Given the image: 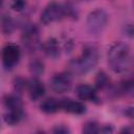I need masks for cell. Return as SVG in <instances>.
Listing matches in <instances>:
<instances>
[{
    "label": "cell",
    "mask_w": 134,
    "mask_h": 134,
    "mask_svg": "<svg viewBox=\"0 0 134 134\" xmlns=\"http://www.w3.org/2000/svg\"><path fill=\"white\" fill-rule=\"evenodd\" d=\"M99 127L95 121H87L84 127H83V132L86 134H93V133H98Z\"/></svg>",
    "instance_id": "17"
},
{
    "label": "cell",
    "mask_w": 134,
    "mask_h": 134,
    "mask_svg": "<svg viewBox=\"0 0 134 134\" xmlns=\"http://www.w3.org/2000/svg\"><path fill=\"white\" fill-rule=\"evenodd\" d=\"M23 117V111H17V110H6L4 114V119L6 124L8 125H16L18 124Z\"/></svg>",
    "instance_id": "14"
},
{
    "label": "cell",
    "mask_w": 134,
    "mask_h": 134,
    "mask_svg": "<svg viewBox=\"0 0 134 134\" xmlns=\"http://www.w3.org/2000/svg\"><path fill=\"white\" fill-rule=\"evenodd\" d=\"M126 115H128L130 118H132L133 117V109L132 108H128V109H126Z\"/></svg>",
    "instance_id": "23"
},
{
    "label": "cell",
    "mask_w": 134,
    "mask_h": 134,
    "mask_svg": "<svg viewBox=\"0 0 134 134\" xmlns=\"http://www.w3.org/2000/svg\"><path fill=\"white\" fill-rule=\"evenodd\" d=\"M66 15V8L65 5L52 1L50 3H48L45 8L43 9L42 14H41V21L43 24L47 25L50 24L52 22H55L60 19H62L64 16Z\"/></svg>",
    "instance_id": "4"
},
{
    "label": "cell",
    "mask_w": 134,
    "mask_h": 134,
    "mask_svg": "<svg viewBox=\"0 0 134 134\" xmlns=\"http://www.w3.org/2000/svg\"><path fill=\"white\" fill-rule=\"evenodd\" d=\"M42 49L45 52V54L49 58L55 59L60 55V44L58 40L54 38H50L46 40L42 44Z\"/></svg>",
    "instance_id": "11"
},
{
    "label": "cell",
    "mask_w": 134,
    "mask_h": 134,
    "mask_svg": "<svg viewBox=\"0 0 134 134\" xmlns=\"http://www.w3.org/2000/svg\"><path fill=\"white\" fill-rule=\"evenodd\" d=\"M51 89L57 93L67 92L71 88V79L68 73H59L52 76L50 81Z\"/></svg>",
    "instance_id": "7"
},
{
    "label": "cell",
    "mask_w": 134,
    "mask_h": 134,
    "mask_svg": "<svg viewBox=\"0 0 134 134\" xmlns=\"http://www.w3.org/2000/svg\"><path fill=\"white\" fill-rule=\"evenodd\" d=\"M52 132L53 133H57V134H67L70 132V130L64 126V125H60V126H57L55 128L52 129Z\"/></svg>",
    "instance_id": "21"
},
{
    "label": "cell",
    "mask_w": 134,
    "mask_h": 134,
    "mask_svg": "<svg viewBox=\"0 0 134 134\" xmlns=\"http://www.w3.org/2000/svg\"><path fill=\"white\" fill-rule=\"evenodd\" d=\"M113 132V128L109 127V126H104L103 128H99L98 133H111Z\"/></svg>",
    "instance_id": "22"
},
{
    "label": "cell",
    "mask_w": 134,
    "mask_h": 134,
    "mask_svg": "<svg viewBox=\"0 0 134 134\" xmlns=\"http://www.w3.org/2000/svg\"><path fill=\"white\" fill-rule=\"evenodd\" d=\"M22 42L28 51H35L40 45L39 29L35 24H28L22 32Z\"/></svg>",
    "instance_id": "5"
},
{
    "label": "cell",
    "mask_w": 134,
    "mask_h": 134,
    "mask_svg": "<svg viewBox=\"0 0 134 134\" xmlns=\"http://www.w3.org/2000/svg\"><path fill=\"white\" fill-rule=\"evenodd\" d=\"M85 1H88V0H85Z\"/></svg>",
    "instance_id": "25"
},
{
    "label": "cell",
    "mask_w": 134,
    "mask_h": 134,
    "mask_svg": "<svg viewBox=\"0 0 134 134\" xmlns=\"http://www.w3.org/2000/svg\"><path fill=\"white\" fill-rule=\"evenodd\" d=\"M29 67H30L31 73L35 74L36 76L40 75V74L43 73V71H44V65H43V63H42L41 61H38V60L32 61V62L30 63Z\"/></svg>",
    "instance_id": "16"
},
{
    "label": "cell",
    "mask_w": 134,
    "mask_h": 134,
    "mask_svg": "<svg viewBox=\"0 0 134 134\" xmlns=\"http://www.w3.org/2000/svg\"><path fill=\"white\" fill-rule=\"evenodd\" d=\"M75 93L77 95V97L81 100H90L93 103H98V96L95 92V89L89 85H80L76 87L75 89Z\"/></svg>",
    "instance_id": "10"
},
{
    "label": "cell",
    "mask_w": 134,
    "mask_h": 134,
    "mask_svg": "<svg viewBox=\"0 0 134 134\" xmlns=\"http://www.w3.org/2000/svg\"><path fill=\"white\" fill-rule=\"evenodd\" d=\"M26 86H27V81H25V80H23L21 77L16 79V81H15V89H16V91L20 92L23 89H25Z\"/></svg>",
    "instance_id": "20"
},
{
    "label": "cell",
    "mask_w": 134,
    "mask_h": 134,
    "mask_svg": "<svg viewBox=\"0 0 134 134\" xmlns=\"http://www.w3.org/2000/svg\"><path fill=\"white\" fill-rule=\"evenodd\" d=\"M21 50L19 45L15 43H8L2 50V63L6 69H10L16 66L20 60Z\"/></svg>",
    "instance_id": "6"
},
{
    "label": "cell",
    "mask_w": 134,
    "mask_h": 134,
    "mask_svg": "<svg viewBox=\"0 0 134 134\" xmlns=\"http://www.w3.org/2000/svg\"><path fill=\"white\" fill-rule=\"evenodd\" d=\"M98 62V51L96 47L92 45H87L84 47L82 54L80 58L72 60L68 63V71L69 75L81 76L90 70H92Z\"/></svg>",
    "instance_id": "2"
},
{
    "label": "cell",
    "mask_w": 134,
    "mask_h": 134,
    "mask_svg": "<svg viewBox=\"0 0 134 134\" xmlns=\"http://www.w3.org/2000/svg\"><path fill=\"white\" fill-rule=\"evenodd\" d=\"M40 109L42 112L47 113V114H51V113H55L57 111H59L60 108V100L50 97V98H46L44 99L41 105H40Z\"/></svg>",
    "instance_id": "13"
},
{
    "label": "cell",
    "mask_w": 134,
    "mask_h": 134,
    "mask_svg": "<svg viewBox=\"0 0 134 134\" xmlns=\"http://www.w3.org/2000/svg\"><path fill=\"white\" fill-rule=\"evenodd\" d=\"M109 20V16L106 10L97 8L88 14L86 19V26L91 35H99L106 28Z\"/></svg>",
    "instance_id": "3"
},
{
    "label": "cell",
    "mask_w": 134,
    "mask_h": 134,
    "mask_svg": "<svg viewBox=\"0 0 134 134\" xmlns=\"http://www.w3.org/2000/svg\"><path fill=\"white\" fill-rule=\"evenodd\" d=\"M109 85V77L108 75L103 72V71H99L95 77V87L97 89H103L105 88L106 86Z\"/></svg>",
    "instance_id": "15"
},
{
    "label": "cell",
    "mask_w": 134,
    "mask_h": 134,
    "mask_svg": "<svg viewBox=\"0 0 134 134\" xmlns=\"http://www.w3.org/2000/svg\"><path fill=\"white\" fill-rule=\"evenodd\" d=\"M26 89L28 90L29 96L32 100H37L41 98L45 93V87L38 77H32L29 81H27Z\"/></svg>",
    "instance_id": "9"
},
{
    "label": "cell",
    "mask_w": 134,
    "mask_h": 134,
    "mask_svg": "<svg viewBox=\"0 0 134 134\" xmlns=\"http://www.w3.org/2000/svg\"><path fill=\"white\" fill-rule=\"evenodd\" d=\"M60 108L70 114H83L86 112V106L79 100H73L71 98H63L60 100Z\"/></svg>",
    "instance_id": "8"
},
{
    "label": "cell",
    "mask_w": 134,
    "mask_h": 134,
    "mask_svg": "<svg viewBox=\"0 0 134 134\" xmlns=\"http://www.w3.org/2000/svg\"><path fill=\"white\" fill-rule=\"evenodd\" d=\"M2 4H3V0H0V7L2 6Z\"/></svg>",
    "instance_id": "24"
},
{
    "label": "cell",
    "mask_w": 134,
    "mask_h": 134,
    "mask_svg": "<svg viewBox=\"0 0 134 134\" xmlns=\"http://www.w3.org/2000/svg\"><path fill=\"white\" fill-rule=\"evenodd\" d=\"M10 7L16 12H21L25 7V0H10Z\"/></svg>",
    "instance_id": "18"
},
{
    "label": "cell",
    "mask_w": 134,
    "mask_h": 134,
    "mask_svg": "<svg viewBox=\"0 0 134 134\" xmlns=\"http://www.w3.org/2000/svg\"><path fill=\"white\" fill-rule=\"evenodd\" d=\"M108 64L116 73L127 72L132 65L130 46L125 42L114 43L108 51Z\"/></svg>",
    "instance_id": "1"
},
{
    "label": "cell",
    "mask_w": 134,
    "mask_h": 134,
    "mask_svg": "<svg viewBox=\"0 0 134 134\" xmlns=\"http://www.w3.org/2000/svg\"><path fill=\"white\" fill-rule=\"evenodd\" d=\"M5 18L2 19V27H3V30L5 32H10L12 29H13V21L10 20L9 17L7 16H4Z\"/></svg>",
    "instance_id": "19"
},
{
    "label": "cell",
    "mask_w": 134,
    "mask_h": 134,
    "mask_svg": "<svg viewBox=\"0 0 134 134\" xmlns=\"http://www.w3.org/2000/svg\"><path fill=\"white\" fill-rule=\"evenodd\" d=\"M4 105L6 110H17L23 111V103L18 95L9 94L4 97Z\"/></svg>",
    "instance_id": "12"
}]
</instances>
